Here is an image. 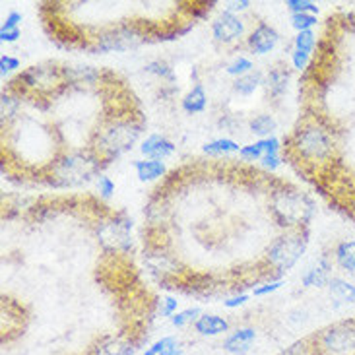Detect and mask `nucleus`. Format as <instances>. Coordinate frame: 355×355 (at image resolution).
Returning a JSON list of instances; mask_svg holds the SVG:
<instances>
[{"instance_id":"nucleus-1","label":"nucleus","mask_w":355,"mask_h":355,"mask_svg":"<svg viewBox=\"0 0 355 355\" xmlns=\"http://www.w3.org/2000/svg\"><path fill=\"white\" fill-rule=\"evenodd\" d=\"M288 152L295 155L297 162L318 171L320 179H328V175L334 179L340 177L338 171L342 169V155L338 130L322 116H309L291 132Z\"/></svg>"},{"instance_id":"nucleus-2","label":"nucleus","mask_w":355,"mask_h":355,"mask_svg":"<svg viewBox=\"0 0 355 355\" xmlns=\"http://www.w3.org/2000/svg\"><path fill=\"white\" fill-rule=\"evenodd\" d=\"M140 132H142V125L135 123L132 119L111 121L109 125L103 126L97 132L96 155L101 162L109 164L111 159H115L121 154H125L126 150H130L138 140Z\"/></svg>"},{"instance_id":"nucleus-3","label":"nucleus","mask_w":355,"mask_h":355,"mask_svg":"<svg viewBox=\"0 0 355 355\" xmlns=\"http://www.w3.org/2000/svg\"><path fill=\"white\" fill-rule=\"evenodd\" d=\"M272 214L279 225L288 230L307 227L311 218L315 216V204L307 194L299 191H279L272 196Z\"/></svg>"},{"instance_id":"nucleus-4","label":"nucleus","mask_w":355,"mask_h":355,"mask_svg":"<svg viewBox=\"0 0 355 355\" xmlns=\"http://www.w3.org/2000/svg\"><path fill=\"white\" fill-rule=\"evenodd\" d=\"M309 245V230L307 227H297V230H288L286 235H282L270 245L268 249V264L270 268L276 272V276H282L293 268L307 250Z\"/></svg>"},{"instance_id":"nucleus-5","label":"nucleus","mask_w":355,"mask_h":355,"mask_svg":"<svg viewBox=\"0 0 355 355\" xmlns=\"http://www.w3.org/2000/svg\"><path fill=\"white\" fill-rule=\"evenodd\" d=\"M99 157L96 152H74L64 155L53 165L51 171V182L57 187H76L82 182H87L99 169Z\"/></svg>"},{"instance_id":"nucleus-6","label":"nucleus","mask_w":355,"mask_h":355,"mask_svg":"<svg viewBox=\"0 0 355 355\" xmlns=\"http://www.w3.org/2000/svg\"><path fill=\"white\" fill-rule=\"evenodd\" d=\"M211 33H214L216 41H220V43H233V41L243 37L245 21L235 14L223 12L220 18L211 24Z\"/></svg>"},{"instance_id":"nucleus-7","label":"nucleus","mask_w":355,"mask_h":355,"mask_svg":"<svg viewBox=\"0 0 355 355\" xmlns=\"http://www.w3.org/2000/svg\"><path fill=\"white\" fill-rule=\"evenodd\" d=\"M332 194L336 204L346 211L347 216L355 221V177H338L334 179V184H330Z\"/></svg>"},{"instance_id":"nucleus-8","label":"nucleus","mask_w":355,"mask_h":355,"mask_svg":"<svg viewBox=\"0 0 355 355\" xmlns=\"http://www.w3.org/2000/svg\"><path fill=\"white\" fill-rule=\"evenodd\" d=\"M279 35L276 29L268 26V24H264V21H260L257 28L250 31L249 35V49L252 53H257V55H266L270 53L272 49L278 45Z\"/></svg>"},{"instance_id":"nucleus-9","label":"nucleus","mask_w":355,"mask_h":355,"mask_svg":"<svg viewBox=\"0 0 355 355\" xmlns=\"http://www.w3.org/2000/svg\"><path fill=\"white\" fill-rule=\"evenodd\" d=\"M332 268H334V262L328 257H322L303 274L301 284L305 288H324V286H328V282L332 279Z\"/></svg>"},{"instance_id":"nucleus-10","label":"nucleus","mask_w":355,"mask_h":355,"mask_svg":"<svg viewBox=\"0 0 355 355\" xmlns=\"http://www.w3.org/2000/svg\"><path fill=\"white\" fill-rule=\"evenodd\" d=\"M138 344L130 336H107L96 347L94 355H135Z\"/></svg>"},{"instance_id":"nucleus-11","label":"nucleus","mask_w":355,"mask_h":355,"mask_svg":"<svg viewBox=\"0 0 355 355\" xmlns=\"http://www.w3.org/2000/svg\"><path fill=\"white\" fill-rule=\"evenodd\" d=\"M254 340H257V330L254 328H239V330H235L233 334L225 338L223 349L227 354L245 355L250 352V346L254 344Z\"/></svg>"},{"instance_id":"nucleus-12","label":"nucleus","mask_w":355,"mask_h":355,"mask_svg":"<svg viewBox=\"0 0 355 355\" xmlns=\"http://www.w3.org/2000/svg\"><path fill=\"white\" fill-rule=\"evenodd\" d=\"M140 152L144 155H148L150 159H157V162H162L165 157H169V155L175 152V144L171 140H167L165 136L159 135H152L150 138H146L142 146H140Z\"/></svg>"},{"instance_id":"nucleus-13","label":"nucleus","mask_w":355,"mask_h":355,"mask_svg":"<svg viewBox=\"0 0 355 355\" xmlns=\"http://www.w3.org/2000/svg\"><path fill=\"white\" fill-rule=\"evenodd\" d=\"M334 264L355 279V241H342L332 252Z\"/></svg>"},{"instance_id":"nucleus-14","label":"nucleus","mask_w":355,"mask_h":355,"mask_svg":"<svg viewBox=\"0 0 355 355\" xmlns=\"http://www.w3.org/2000/svg\"><path fill=\"white\" fill-rule=\"evenodd\" d=\"M288 82H289V68L284 67V64H276V67L272 68L268 72V76H266V92H268L270 97H274V99H278L286 94V89H288Z\"/></svg>"},{"instance_id":"nucleus-15","label":"nucleus","mask_w":355,"mask_h":355,"mask_svg":"<svg viewBox=\"0 0 355 355\" xmlns=\"http://www.w3.org/2000/svg\"><path fill=\"white\" fill-rule=\"evenodd\" d=\"M194 330L200 336H220L230 330V322L223 317L218 315H202L196 322H194Z\"/></svg>"},{"instance_id":"nucleus-16","label":"nucleus","mask_w":355,"mask_h":355,"mask_svg":"<svg viewBox=\"0 0 355 355\" xmlns=\"http://www.w3.org/2000/svg\"><path fill=\"white\" fill-rule=\"evenodd\" d=\"M327 288L330 291V297L336 299L338 303H342V305L355 303V284H352V282L340 278V276H332Z\"/></svg>"},{"instance_id":"nucleus-17","label":"nucleus","mask_w":355,"mask_h":355,"mask_svg":"<svg viewBox=\"0 0 355 355\" xmlns=\"http://www.w3.org/2000/svg\"><path fill=\"white\" fill-rule=\"evenodd\" d=\"M206 103H208L206 92H204L202 84H196V86L192 87L191 92L184 96V99H182V109H184L189 115H196V113H202V111L206 109Z\"/></svg>"},{"instance_id":"nucleus-18","label":"nucleus","mask_w":355,"mask_h":355,"mask_svg":"<svg viewBox=\"0 0 355 355\" xmlns=\"http://www.w3.org/2000/svg\"><path fill=\"white\" fill-rule=\"evenodd\" d=\"M136 175L140 181H155L165 175V165L157 159H140L135 164Z\"/></svg>"},{"instance_id":"nucleus-19","label":"nucleus","mask_w":355,"mask_h":355,"mask_svg":"<svg viewBox=\"0 0 355 355\" xmlns=\"http://www.w3.org/2000/svg\"><path fill=\"white\" fill-rule=\"evenodd\" d=\"M144 355H182V344L175 336H165L148 347Z\"/></svg>"},{"instance_id":"nucleus-20","label":"nucleus","mask_w":355,"mask_h":355,"mask_svg":"<svg viewBox=\"0 0 355 355\" xmlns=\"http://www.w3.org/2000/svg\"><path fill=\"white\" fill-rule=\"evenodd\" d=\"M262 84V72L259 70H252L249 74H245V76H241L235 80V84H233V89L241 94V96H250V94H254V89Z\"/></svg>"},{"instance_id":"nucleus-21","label":"nucleus","mask_w":355,"mask_h":355,"mask_svg":"<svg viewBox=\"0 0 355 355\" xmlns=\"http://www.w3.org/2000/svg\"><path fill=\"white\" fill-rule=\"evenodd\" d=\"M233 152H241V148L235 140H230V138H218V140H211L204 146V154L210 155L233 154Z\"/></svg>"},{"instance_id":"nucleus-22","label":"nucleus","mask_w":355,"mask_h":355,"mask_svg":"<svg viewBox=\"0 0 355 355\" xmlns=\"http://www.w3.org/2000/svg\"><path fill=\"white\" fill-rule=\"evenodd\" d=\"M249 128L252 135L257 136H270L274 130H276V119L272 115H259L254 116L249 123Z\"/></svg>"},{"instance_id":"nucleus-23","label":"nucleus","mask_w":355,"mask_h":355,"mask_svg":"<svg viewBox=\"0 0 355 355\" xmlns=\"http://www.w3.org/2000/svg\"><path fill=\"white\" fill-rule=\"evenodd\" d=\"M315 43H317V35H315L313 29H309V31H299L297 35H295V49H293V51L311 55V53L315 51Z\"/></svg>"},{"instance_id":"nucleus-24","label":"nucleus","mask_w":355,"mask_h":355,"mask_svg":"<svg viewBox=\"0 0 355 355\" xmlns=\"http://www.w3.org/2000/svg\"><path fill=\"white\" fill-rule=\"evenodd\" d=\"M200 317H202V311L198 307L184 309V311H181V313H177L175 317H171V324L177 328H182V327H187L189 322H196Z\"/></svg>"},{"instance_id":"nucleus-25","label":"nucleus","mask_w":355,"mask_h":355,"mask_svg":"<svg viewBox=\"0 0 355 355\" xmlns=\"http://www.w3.org/2000/svg\"><path fill=\"white\" fill-rule=\"evenodd\" d=\"M252 68H254V64H252V60L247 57H239L235 58L233 62H231L230 67H227V74L230 76H245V74H249V72H252Z\"/></svg>"},{"instance_id":"nucleus-26","label":"nucleus","mask_w":355,"mask_h":355,"mask_svg":"<svg viewBox=\"0 0 355 355\" xmlns=\"http://www.w3.org/2000/svg\"><path fill=\"white\" fill-rule=\"evenodd\" d=\"M146 72H150V74H155V76H159L162 80H173V70L169 68L167 62L164 60H152V62H148L144 67Z\"/></svg>"},{"instance_id":"nucleus-27","label":"nucleus","mask_w":355,"mask_h":355,"mask_svg":"<svg viewBox=\"0 0 355 355\" xmlns=\"http://www.w3.org/2000/svg\"><path fill=\"white\" fill-rule=\"evenodd\" d=\"M286 6L291 14H318V6L311 0H288Z\"/></svg>"},{"instance_id":"nucleus-28","label":"nucleus","mask_w":355,"mask_h":355,"mask_svg":"<svg viewBox=\"0 0 355 355\" xmlns=\"http://www.w3.org/2000/svg\"><path fill=\"white\" fill-rule=\"evenodd\" d=\"M315 24H317L315 14H291V26L297 31H309Z\"/></svg>"},{"instance_id":"nucleus-29","label":"nucleus","mask_w":355,"mask_h":355,"mask_svg":"<svg viewBox=\"0 0 355 355\" xmlns=\"http://www.w3.org/2000/svg\"><path fill=\"white\" fill-rule=\"evenodd\" d=\"M279 355H318L315 352V347L311 346V340H303L299 344H293L291 347H288L286 352H282Z\"/></svg>"},{"instance_id":"nucleus-30","label":"nucleus","mask_w":355,"mask_h":355,"mask_svg":"<svg viewBox=\"0 0 355 355\" xmlns=\"http://www.w3.org/2000/svg\"><path fill=\"white\" fill-rule=\"evenodd\" d=\"M239 155H241V157H243V159H249V162H254V159H262V157H264V150H262V146H260V142H254V144L241 148Z\"/></svg>"},{"instance_id":"nucleus-31","label":"nucleus","mask_w":355,"mask_h":355,"mask_svg":"<svg viewBox=\"0 0 355 355\" xmlns=\"http://www.w3.org/2000/svg\"><path fill=\"white\" fill-rule=\"evenodd\" d=\"M97 191H99V194H101L103 198H109V196L115 192V182L111 181L109 177H103V175H101V177L97 179Z\"/></svg>"},{"instance_id":"nucleus-32","label":"nucleus","mask_w":355,"mask_h":355,"mask_svg":"<svg viewBox=\"0 0 355 355\" xmlns=\"http://www.w3.org/2000/svg\"><path fill=\"white\" fill-rule=\"evenodd\" d=\"M282 286H284V282H282V279H276V282H268V284H264V286H260V288H254L252 295H257V297H262V295H268V293H274V291H278Z\"/></svg>"},{"instance_id":"nucleus-33","label":"nucleus","mask_w":355,"mask_h":355,"mask_svg":"<svg viewBox=\"0 0 355 355\" xmlns=\"http://www.w3.org/2000/svg\"><path fill=\"white\" fill-rule=\"evenodd\" d=\"M16 68H19L18 58L10 57V55H2L0 57V72H2V76L8 74L10 70H16Z\"/></svg>"},{"instance_id":"nucleus-34","label":"nucleus","mask_w":355,"mask_h":355,"mask_svg":"<svg viewBox=\"0 0 355 355\" xmlns=\"http://www.w3.org/2000/svg\"><path fill=\"white\" fill-rule=\"evenodd\" d=\"M309 60H311V55H305V53H299V51H293V55H291V62H293V68H297V70H305L309 64Z\"/></svg>"},{"instance_id":"nucleus-35","label":"nucleus","mask_w":355,"mask_h":355,"mask_svg":"<svg viewBox=\"0 0 355 355\" xmlns=\"http://www.w3.org/2000/svg\"><path fill=\"white\" fill-rule=\"evenodd\" d=\"M162 303H164V309H162V315H164V317L171 318L177 315V305H179V301H177V299L165 297Z\"/></svg>"},{"instance_id":"nucleus-36","label":"nucleus","mask_w":355,"mask_h":355,"mask_svg":"<svg viewBox=\"0 0 355 355\" xmlns=\"http://www.w3.org/2000/svg\"><path fill=\"white\" fill-rule=\"evenodd\" d=\"M19 37V28H0V41L2 43H14V41H18Z\"/></svg>"},{"instance_id":"nucleus-37","label":"nucleus","mask_w":355,"mask_h":355,"mask_svg":"<svg viewBox=\"0 0 355 355\" xmlns=\"http://www.w3.org/2000/svg\"><path fill=\"white\" fill-rule=\"evenodd\" d=\"M19 21H21V14H19V12H10L8 16H6V19H4V24H2V28H19Z\"/></svg>"},{"instance_id":"nucleus-38","label":"nucleus","mask_w":355,"mask_h":355,"mask_svg":"<svg viewBox=\"0 0 355 355\" xmlns=\"http://www.w3.org/2000/svg\"><path fill=\"white\" fill-rule=\"evenodd\" d=\"M249 6H250L249 0H241V2H227V4H225V12L235 14V12H243V10H247Z\"/></svg>"},{"instance_id":"nucleus-39","label":"nucleus","mask_w":355,"mask_h":355,"mask_svg":"<svg viewBox=\"0 0 355 355\" xmlns=\"http://www.w3.org/2000/svg\"><path fill=\"white\" fill-rule=\"evenodd\" d=\"M262 164L268 167L270 171H274V169H278L279 164H282V159H279V154H268L262 157Z\"/></svg>"},{"instance_id":"nucleus-40","label":"nucleus","mask_w":355,"mask_h":355,"mask_svg":"<svg viewBox=\"0 0 355 355\" xmlns=\"http://www.w3.org/2000/svg\"><path fill=\"white\" fill-rule=\"evenodd\" d=\"M247 301H249V295H245V293H243V295H237V297H231L227 299V301H223V305H225L227 309H237L241 307V305H245Z\"/></svg>"}]
</instances>
